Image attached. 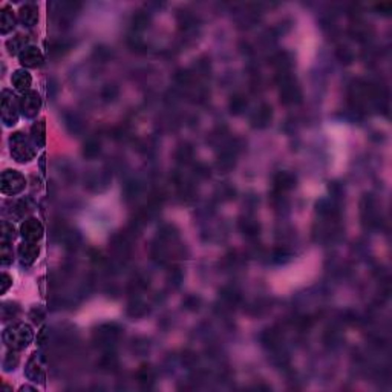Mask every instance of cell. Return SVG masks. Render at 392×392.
Masks as SVG:
<instances>
[{
  "instance_id": "obj_1",
  "label": "cell",
  "mask_w": 392,
  "mask_h": 392,
  "mask_svg": "<svg viewBox=\"0 0 392 392\" xmlns=\"http://www.w3.org/2000/svg\"><path fill=\"white\" fill-rule=\"evenodd\" d=\"M2 338L9 349H23L32 340V328L28 324H14L3 331Z\"/></svg>"
},
{
  "instance_id": "obj_2",
  "label": "cell",
  "mask_w": 392,
  "mask_h": 392,
  "mask_svg": "<svg viewBox=\"0 0 392 392\" xmlns=\"http://www.w3.org/2000/svg\"><path fill=\"white\" fill-rule=\"evenodd\" d=\"M11 155L19 163H29L35 156V149L23 132H14L9 136Z\"/></svg>"
},
{
  "instance_id": "obj_3",
  "label": "cell",
  "mask_w": 392,
  "mask_h": 392,
  "mask_svg": "<svg viewBox=\"0 0 392 392\" xmlns=\"http://www.w3.org/2000/svg\"><path fill=\"white\" fill-rule=\"evenodd\" d=\"M26 186L25 176L19 170L8 169L2 173V193L3 195H17Z\"/></svg>"
},
{
  "instance_id": "obj_4",
  "label": "cell",
  "mask_w": 392,
  "mask_h": 392,
  "mask_svg": "<svg viewBox=\"0 0 392 392\" xmlns=\"http://www.w3.org/2000/svg\"><path fill=\"white\" fill-rule=\"evenodd\" d=\"M14 98L15 97L11 91L5 89L2 92V121L8 128L14 126L19 120V112H17Z\"/></svg>"
},
{
  "instance_id": "obj_5",
  "label": "cell",
  "mask_w": 392,
  "mask_h": 392,
  "mask_svg": "<svg viewBox=\"0 0 392 392\" xmlns=\"http://www.w3.org/2000/svg\"><path fill=\"white\" fill-rule=\"evenodd\" d=\"M42 106V98L35 91H28L23 94V97L19 100V109L23 117L26 118H34L37 112L40 111Z\"/></svg>"
},
{
  "instance_id": "obj_6",
  "label": "cell",
  "mask_w": 392,
  "mask_h": 392,
  "mask_svg": "<svg viewBox=\"0 0 392 392\" xmlns=\"http://www.w3.org/2000/svg\"><path fill=\"white\" fill-rule=\"evenodd\" d=\"M20 233H22V236H23L25 241H28V242H37V241H40L42 236H43V225L40 224L39 219H35V218H28V219L22 224Z\"/></svg>"
},
{
  "instance_id": "obj_7",
  "label": "cell",
  "mask_w": 392,
  "mask_h": 392,
  "mask_svg": "<svg viewBox=\"0 0 392 392\" xmlns=\"http://www.w3.org/2000/svg\"><path fill=\"white\" fill-rule=\"evenodd\" d=\"M26 377L32 382H43L45 380V362L40 354H32L26 365Z\"/></svg>"
},
{
  "instance_id": "obj_8",
  "label": "cell",
  "mask_w": 392,
  "mask_h": 392,
  "mask_svg": "<svg viewBox=\"0 0 392 392\" xmlns=\"http://www.w3.org/2000/svg\"><path fill=\"white\" fill-rule=\"evenodd\" d=\"M17 253H19L20 262H22L23 265H31V263H34V261L37 259V256H39V253H40V248H39V245H37L35 242H28V241H26V242H23V244L19 245Z\"/></svg>"
},
{
  "instance_id": "obj_9",
  "label": "cell",
  "mask_w": 392,
  "mask_h": 392,
  "mask_svg": "<svg viewBox=\"0 0 392 392\" xmlns=\"http://www.w3.org/2000/svg\"><path fill=\"white\" fill-rule=\"evenodd\" d=\"M19 60H20L22 66H25V67H37V66H40L43 63V56H42V52H40L39 48H35V46H28V48L19 56Z\"/></svg>"
},
{
  "instance_id": "obj_10",
  "label": "cell",
  "mask_w": 392,
  "mask_h": 392,
  "mask_svg": "<svg viewBox=\"0 0 392 392\" xmlns=\"http://www.w3.org/2000/svg\"><path fill=\"white\" fill-rule=\"evenodd\" d=\"M19 19L23 23V26H34L39 20V9L34 3H25L20 9H19Z\"/></svg>"
},
{
  "instance_id": "obj_11",
  "label": "cell",
  "mask_w": 392,
  "mask_h": 392,
  "mask_svg": "<svg viewBox=\"0 0 392 392\" xmlns=\"http://www.w3.org/2000/svg\"><path fill=\"white\" fill-rule=\"evenodd\" d=\"M11 80H12V84L15 86V89L23 91V92H28V91H29V86H31V83H32V78H31L29 72L25 70V69H17V70H14Z\"/></svg>"
},
{
  "instance_id": "obj_12",
  "label": "cell",
  "mask_w": 392,
  "mask_h": 392,
  "mask_svg": "<svg viewBox=\"0 0 392 392\" xmlns=\"http://www.w3.org/2000/svg\"><path fill=\"white\" fill-rule=\"evenodd\" d=\"M15 26V15H14V11L5 5L2 8V20H0V28H2V34H8L14 29Z\"/></svg>"
},
{
  "instance_id": "obj_13",
  "label": "cell",
  "mask_w": 392,
  "mask_h": 392,
  "mask_svg": "<svg viewBox=\"0 0 392 392\" xmlns=\"http://www.w3.org/2000/svg\"><path fill=\"white\" fill-rule=\"evenodd\" d=\"M34 210V202L31 198H22L19 201L14 202L11 215H14V218H23L25 215H28L29 211Z\"/></svg>"
},
{
  "instance_id": "obj_14",
  "label": "cell",
  "mask_w": 392,
  "mask_h": 392,
  "mask_svg": "<svg viewBox=\"0 0 392 392\" xmlns=\"http://www.w3.org/2000/svg\"><path fill=\"white\" fill-rule=\"evenodd\" d=\"M26 43H28V37L26 35H22V34H19V35H15V37H12V39H9L8 42H6V48H8V52L9 54H22L28 46H26Z\"/></svg>"
},
{
  "instance_id": "obj_15",
  "label": "cell",
  "mask_w": 392,
  "mask_h": 392,
  "mask_svg": "<svg viewBox=\"0 0 392 392\" xmlns=\"http://www.w3.org/2000/svg\"><path fill=\"white\" fill-rule=\"evenodd\" d=\"M31 138L34 141L35 146L42 147L45 144L46 139V126H45V120H39L32 124L31 128Z\"/></svg>"
},
{
  "instance_id": "obj_16",
  "label": "cell",
  "mask_w": 392,
  "mask_h": 392,
  "mask_svg": "<svg viewBox=\"0 0 392 392\" xmlns=\"http://www.w3.org/2000/svg\"><path fill=\"white\" fill-rule=\"evenodd\" d=\"M280 97H282L283 103H294V100H299V98H300L299 87H297L294 83H283Z\"/></svg>"
},
{
  "instance_id": "obj_17",
  "label": "cell",
  "mask_w": 392,
  "mask_h": 392,
  "mask_svg": "<svg viewBox=\"0 0 392 392\" xmlns=\"http://www.w3.org/2000/svg\"><path fill=\"white\" fill-rule=\"evenodd\" d=\"M294 183H296L294 176L291 173H288V172L277 173V176L274 180V184H276V187L279 190H288V189H291L294 186Z\"/></svg>"
},
{
  "instance_id": "obj_18",
  "label": "cell",
  "mask_w": 392,
  "mask_h": 392,
  "mask_svg": "<svg viewBox=\"0 0 392 392\" xmlns=\"http://www.w3.org/2000/svg\"><path fill=\"white\" fill-rule=\"evenodd\" d=\"M270 120H271V108L266 106V104H263L261 109L255 114L253 123H255L256 126H265V124L270 123Z\"/></svg>"
},
{
  "instance_id": "obj_19",
  "label": "cell",
  "mask_w": 392,
  "mask_h": 392,
  "mask_svg": "<svg viewBox=\"0 0 392 392\" xmlns=\"http://www.w3.org/2000/svg\"><path fill=\"white\" fill-rule=\"evenodd\" d=\"M15 228L11 222L3 221L2 222V244H11L15 239Z\"/></svg>"
},
{
  "instance_id": "obj_20",
  "label": "cell",
  "mask_w": 392,
  "mask_h": 392,
  "mask_svg": "<svg viewBox=\"0 0 392 392\" xmlns=\"http://www.w3.org/2000/svg\"><path fill=\"white\" fill-rule=\"evenodd\" d=\"M2 311V320H8V319H12L17 316V313L20 311V308L17 307V304H12V302H6L2 305L0 308Z\"/></svg>"
},
{
  "instance_id": "obj_21",
  "label": "cell",
  "mask_w": 392,
  "mask_h": 392,
  "mask_svg": "<svg viewBox=\"0 0 392 392\" xmlns=\"http://www.w3.org/2000/svg\"><path fill=\"white\" fill-rule=\"evenodd\" d=\"M0 262L3 266H8L12 263V248L9 247V244H2V250H0Z\"/></svg>"
},
{
  "instance_id": "obj_22",
  "label": "cell",
  "mask_w": 392,
  "mask_h": 392,
  "mask_svg": "<svg viewBox=\"0 0 392 392\" xmlns=\"http://www.w3.org/2000/svg\"><path fill=\"white\" fill-rule=\"evenodd\" d=\"M17 365H19V357H17L14 352H8L6 357H5V360H3V368H5V371H11V369H14Z\"/></svg>"
},
{
  "instance_id": "obj_23",
  "label": "cell",
  "mask_w": 392,
  "mask_h": 392,
  "mask_svg": "<svg viewBox=\"0 0 392 392\" xmlns=\"http://www.w3.org/2000/svg\"><path fill=\"white\" fill-rule=\"evenodd\" d=\"M100 152V142L95 139H91L86 146H84V155L86 156H95Z\"/></svg>"
},
{
  "instance_id": "obj_24",
  "label": "cell",
  "mask_w": 392,
  "mask_h": 392,
  "mask_svg": "<svg viewBox=\"0 0 392 392\" xmlns=\"http://www.w3.org/2000/svg\"><path fill=\"white\" fill-rule=\"evenodd\" d=\"M245 104H247V100L244 97H235L231 100V104H230L231 112H241L245 108Z\"/></svg>"
},
{
  "instance_id": "obj_25",
  "label": "cell",
  "mask_w": 392,
  "mask_h": 392,
  "mask_svg": "<svg viewBox=\"0 0 392 392\" xmlns=\"http://www.w3.org/2000/svg\"><path fill=\"white\" fill-rule=\"evenodd\" d=\"M29 317L32 319V322H42L43 320V317H45V311L40 308V307H34L32 310H31V313H29Z\"/></svg>"
},
{
  "instance_id": "obj_26",
  "label": "cell",
  "mask_w": 392,
  "mask_h": 392,
  "mask_svg": "<svg viewBox=\"0 0 392 392\" xmlns=\"http://www.w3.org/2000/svg\"><path fill=\"white\" fill-rule=\"evenodd\" d=\"M11 285H12V277H11L9 274L3 273V274H2V288H0V293H2V294H5Z\"/></svg>"
},
{
  "instance_id": "obj_27",
  "label": "cell",
  "mask_w": 392,
  "mask_h": 392,
  "mask_svg": "<svg viewBox=\"0 0 392 392\" xmlns=\"http://www.w3.org/2000/svg\"><path fill=\"white\" fill-rule=\"evenodd\" d=\"M46 334H48V328L43 327L40 329V332H39V338H37L39 345H45V343H46V340H48Z\"/></svg>"
}]
</instances>
